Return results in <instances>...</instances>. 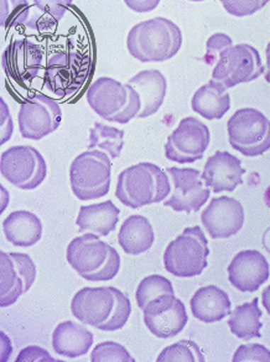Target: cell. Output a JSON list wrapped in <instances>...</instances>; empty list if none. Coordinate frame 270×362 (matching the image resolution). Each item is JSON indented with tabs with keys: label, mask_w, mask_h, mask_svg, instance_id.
<instances>
[{
	"label": "cell",
	"mask_w": 270,
	"mask_h": 362,
	"mask_svg": "<svg viewBox=\"0 0 270 362\" xmlns=\"http://www.w3.org/2000/svg\"><path fill=\"white\" fill-rule=\"evenodd\" d=\"M127 46L129 54L142 64L164 62L181 49V30L167 18L142 21L129 31Z\"/></svg>",
	"instance_id": "6da1fadb"
},
{
	"label": "cell",
	"mask_w": 270,
	"mask_h": 362,
	"mask_svg": "<svg viewBox=\"0 0 270 362\" xmlns=\"http://www.w3.org/2000/svg\"><path fill=\"white\" fill-rule=\"evenodd\" d=\"M170 191L167 172L154 163L142 162L119 175L116 196L124 206L137 209L165 201Z\"/></svg>",
	"instance_id": "7a4b0ae2"
},
{
	"label": "cell",
	"mask_w": 270,
	"mask_h": 362,
	"mask_svg": "<svg viewBox=\"0 0 270 362\" xmlns=\"http://www.w3.org/2000/svg\"><path fill=\"white\" fill-rule=\"evenodd\" d=\"M87 102L99 117L118 124H128L142 110L135 89L109 77L99 78L89 86Z\"/></svg>",
	"instance_id": "3957f363"
},
{
	"label": "cell",
	"mask_w": 270,
	"mask_h": 362,
	"mask_svg": "<svg viewBox=\"0 0 270 362\" xmlns=\"http://www.w3.org/2000/svg\"><path fill=\"white\" fill-rule=\"evenodd\" d=\"M112 162L106 152L89 150L74 158L69 167V183L79 201H94L108 194Z\"/></svg>",
	"instance_id": "277c9868"
},
{
	"label": "cell",
	"mask_w": 270,
	"mask_h": 362,
	"mask_svg": "<svg viewBox=\"0 0 270 362\" xmlns=\"http://www.w3.org/2000/svg\"><path fill=\"white\" fill-rule=\"evenodd\" d=\"M210 256L208 241L200 226L186 228L175 240L167 245L164 266L169 274L181 279L196 277L206 269Z\"/></svg>",
	"instance_id": "5b68a950"
},
{
	"label": "cell",
	"mask_w": 270,
	"mask_h": 362,
	"mask_svg": "<svg viewBox=\"0 0 270 362\" xmlns=\"http://www.w3.org/2000/svg\"><path fill=\"white\" fill-rule=\"evenodd\" d=\"M91 59L77 51H60L50 57L45 69V87L57 97H71L89 79Z\"/></svg>",
	"instance_id": "8992f818"
},
{
	"label": "cell",
	"mask_w": 270,
	"mask_h": 362,
	"mask_svg": "<svg viewBox=\"0 0 270 362\" xmlns=\"http://www.w3.org/2000/svg\"><path fill=\"white\" fill-rule=\"evenodd\" d=\"M227 132L231 146L244 156H261L270 148V120L257 109L237 110L227 122Z\"/></svg>",
	"instance_id": "52a82bcc"
},
{
	"label": "cell",
	"mask_w": 270,
	"mask_h": 362,
	"mask_svg": "<svg viewBox=\"0 0 270 362\" xmlns=\"http://www.w3.org/2000/svg\"><path fill=\"white\" fill-rule=\"evenodd\" d=\"M266 74L258 49L248 44L235 45L220 56L212 79L225 88L248 83Z\"/></svg>",
	"instance_id": "ba28073f"
},
{
	"label": "cell",
	"mask_w": 270,
	"mask_h": 362,
	"mask_svg": "<svg viewBox=\"0 0 270 362\" xmlns=\"http://www.w3.org/2000/svg\"><path fill=\"white\" fill-rule=\"evenodd\" d=\"M0 172L13 186L31 191L45 181L47 167L44 157L35 147L14 146L1 153Z\"/></svg>",
	"instance_id": "9c48e42d"
},
{
	"label": "cell",
	"mask_w": 270,
	"mask_h": 362,
	"mask_svg": "<svg viewBox=\"0 0 270 362\" xmlns=\"http://www.w3.org/2000/svg\"><path fill=\"white\" fill-rule=\"evenodd\" d=\"M211 142L210 129L193 117L182 119L167 137L165 156L177 163H193L201 160Z\"/></svg>",
	"instance_id": "30bf717a"
},
{
	"label": "cell",
	"mask_w": 270,
	"mask_h": 362,
	"mask_svg": "<svg viewBox=\"0 0 270 362\" xmlns=\"http://www.w3.org/2000/svg\"><path fill=\"white\" fill-rule=\"evenodd\" d=\"M18 120L21 136L38 141L57 130L62 112L54 99L36 93L20 104Z\"/></svg>",
	"instance_id": "8fae6325"
},
{
	"label": "cell",
	"mask_w": 270,
	"mask_h": 362,
	"mask_svg": "<svg viewBox=\"0 0 270 362\" xmlns=\"http://www.w3.org/2000/svg\"><path fill=\"white\" fill-rule=\"evenodd\" d=\"M0 307L6 308L31 288L36 279V266L29 255L4 251L0 254Z\"/></svg>",
	"instance_id": "7c38bea8"
},
{
	"label": "cell",
	"mask_w": 270,
	"mask_h": 362,
	"mask_svg": "<svg viewBox=\"0 0 270 362\" xmlns=\"http://www.w3.org/2000/svg\"><path fill=\"white\" fill-rule=\"evenodd\" d=\"M144 323L157 338L170 339L181 333L186 327L185 304L175 294H162L152 300L142 310Z\"/></svg>",
	"instance_id": "4fadbf2b"
},
{
	"label": "cell",
	"mask_w": 270,
	"mask_h": 362,
	"mask_svg": "<svg viewBox=\"0 0 270 362\" xmlns=\"http://www.w3.org/2000/svg\"><path fill=\"white\" fill-rule=\"evenodd\" d=\"M174 182L171 197L164 202V206H170L175 211H198L206 204L211 191L202 180L201 172L196 168H179L169 167Z\"/></svg>",
	"instance_id": "5bb4252c"
},
{
	"label": "cell",
	"mask_w": 270,
	"mask_h": 362,
	"mask_svg": "<svg viewBox=\"0 0 270 362\" xmlns=\"http://www.w3.org/2000/svg\"><path fill=\"white\" fill-rule=\"evenodd\" d=\"M201 221L212 239H228L236 235L244 224V208L231 197L212 198L202 211Z\"/></svg>",
	"instance_id": "9a60e30c"
},
{
	"label": "cell",
	"mask_w": 270,
	"mask_h": 362,
	"mask_svg": "<svg viewBox=\"0 0 270 362\" xmlns=\"http://www.w3.org/2000/svg\"><path fill=\"white\" fill-rule=\"evenodd\" d=\"M43 49L31 40H15L5 49L1 66L16 83L28 84L39 74L43 66Z\"/></svg>",
	"instance_id": "2e32d148"
},
{
	"label": "cell",
	"mask_w": 270,
	"mask_h": 362,
	"mask_svg": "<svg viewBox=\"0 0 270 362\" xmlns=\"http://www.w3.org/2000/svg\"><path fill=\"white\" fill-rule=\"evenodd\" d=\"M116 304L112 287H84L74 294L71 312L81 323L97 328L108 320Z\"/></svg>",
	"instance_id": "e0dca14e"
},
{
	"label": "cell",
	"mask_w": 270,
	"mask_h": 362,
	"mask_svg": "<svg viewBox=\"0 0 270 362\" xmlns=\"http://www.w3.org/2000/svg\"><path fill=\"white\" fill-rule=\"evenodd\" d=\"M228 279L241 292H256L269 279L270 267L264 255L257 250H244L228 266Z\"/></svg>",
	"instance_id": "ac0fdd59"
},
{
	"label": "cell",
	"mask_w": 270,
	"mask_h": 362,
	"mask_svg": "<svg viewBox=\"0 0 270 362\" xmlns=\"http://www.w3.org/2000/svg\"><path fill=\"white\" fill-rule=\"evenodd\" d=\"M111 245L99 239L94 233L74 238L67 246V262L84 277L99 271L109 257Z\"/></svg>",
	"instance_id": "d6986e66"
},
{
	"label": "cell",
	"mask_w": 270,
	"mask_h": 362,
	"mask_svg": "<svg viewBox=\"0 0 270 362\" xmlns=\"http://www.w3.org/2000/svg\"><path fill=\"white\" fill-rule=\"evenodd\" d=\"M246 170L238 157L227 151H217L208 157L202 172V180L213 193L233 192L243 183Z\"/></svg>",
	"instance_id": "ffe728a7"
},
{
	"label": "cell",
	"mask_w": 270,
	"mask_h": 362,
	"mask_svg": "<svg viewBox=\"0 0 270 362\" xmlns=\"http://www.w3.org/2000/svg\"><path fill=\"white\" fill-rule=\"evenodd\" d=\"M135 92L140 97L142 110L137 114V118L144 119L152 117L162 108V103L167 95V78L157 69H145L135 74L129 81Z\"/></svg>",
	"instance_id": "44dd1931"
},
{
	"label": "cell",
	"mask_w": 270,
	"mask_h": 362,
	"mask_svg": "<svg viewBox=\"0 0 270 362\" xmlns=\"http://www.w3.org/2000/svg\"><path fill=\"white\" fill-rule=\"evenodd\" d=\"M192 315L202 323H217L231 315V299L217 286L197 289L190 300Z\"/></svg>",
	"instance_id": "7402d4cb"
},
{
	"label": "cell",
	"mask_w": 270,
	"mask_h": 362,
	"mask_svg": "<svg viewBox=\"0 0 270 362\" xmlns=\"http://www.w3.org/2000/svg\"><path fill=\"white\" fill-rule=\"evenodd\" d=\"M92 344L94 334L71 320L60 323L52 333V349L64 358L84 356L91 350Z\"/></svg>",
	"instance_id": "603a6c76"
},
{
	"label": "cell",
	"mask_w": 270,
	"mask_h": 362,
	"mask_svg": "<svg viewBox=\"0 0 270 362\" xmlns=\"http://www.w3.org/2000/svg\"><path fill=\"white\" fill-rule=\"evenodd\" d=\"M5 239L19 247H30L43 236V223L34 213L13 211L3 221Z\"/></svg>",
	"instance_id": "cb8c5ba5"
},
{
	"label": "cell",
	"mask_w": 270,
	"mask_h": 362,
	"mask_svg": "<svg viewBox=\"0 0 270 362\" xmlns=\"http://www.w3.org/2000/svg\"><path fill=\"white\" fill-rule=\"evenodd\" d=\"M192 110L207 120H220L231 109V97L216 81H210L196 90L191 100Z\"/></svg>",
	"instance_id": "d4e9b609"
},
{
	"label": "cell",
	"mask_w": 270,
	"mask_h": 362,
	"mask_svg": "<svg viewBox=\"0 0 270 362\" xmlns=\"http://www.w3.org/2000/svg\"><path fill=\"white\" fill-rule=\"evenodd\" d=\"M119 211L112 201L79 208L76 224L79 231H91L96 235L107 236L116 230L119 221Z\"/></svg>",
	"instance_id": "484cf974"
},
{
	"label": "cell",
	"mask_w": 270,
	"mask_h": 362,
	"mask_svg": "<svg viewBox=\"0 0 270 362\" xmlns=\"http://www.w3.org/2000/svg\"><path fill=\"white\" fill-rule=\"evenodd\" d=\"M154 241L155 234L152 223L145 216H129L119 230L118 244L125 254H144L152 249Z\"/></svg>",
	"instance_id": "4316f807"
},
{
	"label": "cell",
	"mask_w": 270,
	"mask_h": 362,
	"mask_svg": "<svg viewBox=\"0 0 270 362\" xmlns=\"http://www.w3.org/2000/svg\"><path fill=\"white\" fill-rule=\"evenodd\" d=\"M263 313L259 309V298L242 304L232 310L231 317L227 320L233 335L241 340L261 338V318Z\"/></svg>",
	"instance_id": "83f0119b"
},
{
	"label": "cell",
	"mask_w": 270,
	"mask_h": 362,
	"mask_svg": "<svg viewBox=\"0 0 270 362\" xmlns=\"http://www.w3.org/2000/svg\"><path fill=\"white\" fill-rule=\"evenodd\" d=\"M71 3V0L34 1L33 5H30L29 19L25 25L35 31L51 30L64 18V13L69 9Z\"/></svg>",
	"instance_id": "f1b7e54d"
},
{
	"label": "cell",
	"mask_w": 270,
	"mask_h": 362,
	"mask_svg": "<svg viewBox=\"0 0 270 362\" xmlns=\"http://www.w3.org/2000/svg\"><path fill=\"white\" fill-rule=\"evenodd\" d=\"M124 146V132L117 127H108L106 124L96 122L89 134V150L99 148L107 152L113 160L122 153Z\"/></svg>",
	"instance_id": "f546056e"
},
{
	"label": "cell",
	"mask_w": 270,
	"mask_h": 362,
	"mask_svg": "<svg viewBox=\"0 0 270 362\" xmlns=\"http://www.w3.org/2000/svg\"><path fill=\"white\" fill-rule=\"evenodd\" d=\"M167 293L175 294L171 281H169L167 277L160 274L147 276L137 286V293H135L137 307L144 310L152 300L157 299L162 294Z\"/></svg>",
	"instance_id": "4dcf8cb0"
},
{
	"label": "cell",
	"mask_w": 270,
	"mask_h": 362,
	"mask_svg": "<svg viewBox=\"0 0 270 362\" xmlns=\"http://www.w3.org/2000/svg\"><path fill=\"white\" fill-rule=\"evenodd\" d=\"M157 362H205L206 358L201 349L191 340H181L162 350L157 356Z\"/></svg>",
	"instance_id": "1f68e13d"
},
{
	"label": "cell",
	"mask_w": 270,
	"mask_h": 362,
	"mask_svg": "<svg viewBox=\"0 0 270 362\" xmlns=\"http://www.w3.org/2000/svg\"><path fill=\"white\" fill-rule=\"evenodd\" d=\"M112 289L116 296V304L108 320H106L103 324L97 327V329L102 332H117L119 329L123 328L132 314V304L128 296L116 287H112Z\"/></svg>",
	"instance_id": "d6a6232c"
},
{
	"label": "cell",
	"mask_w": 270,
	"mask_h": 362,
	"mask_svg": "<svg viewBox=\"0 0 270 362\" xmlns=\"http://www.w3.org/2000/svg\"><path fill=\"white\" fill-rule=\"evenodd\" d=\"M92 362H134L133 356L123 345L114 341H104L94 349L91 355Z\"/></svg>",
	"instance_id": "836d02e7"
},
{
	"label": "cell",
	"mask_w": 270,
	"mask_h": 362,
	"mask_svg": "<svg viewBox=\"0 0 270 362\" xmlns=\"http://www.w3.org/2000/svg\"><path fill=\"white\" fill-rule=\"evenodd\" d=\"M119 269H120V256L117 252V250L111 246L109 257L106 261V264L99 271H96L94 274H86L82 279H86V281H91V282L111 281L118 274Z\"/></svg>",
	"instance_id": "e575fe53"
},
{
	"label": "cell",
	"mask_w": 270,
	"mask_h": 362,
	"mask_svg": "<svg viewBox=\"0 0 270 362\" xmlns=\"http://www.w3.org/2000/svg\"><path fill=\"white\" fill-rule=\"evenodd\" d=\"M233 41L226 34L212 35L210 39L207 40L206 54L202 57V61L208 66L217 64V61L227 49L233 46Z\"/></svg>",
	"instance_id": "d590c367"
},
{
	"label": "cell",
	"mask_w": 270,
	"mask_h": 362,
	"mask_svg": "<svg viewBox=\"0 0 270 362\" xmlns=\"http://www.w3.org/2000/svg\"><path fill=\"white\" fill-rule=\"evenodd\" d=\"M233 362L263 361L270 362V351L261 344H247L237 349Z\"/></svg>",
	"instance_id": "8d00e7d4"
},
{
	"label": "cell",
	"mask_w": 270,
	"mask_h": 362,
	"mask_svg": "<svg viewBox=\"0 0 270 362\" xmlns=\"http://www.w3.org/2000/svg\"><path fill=\"white\" fill-rule=\"evenodd\" d=\"M222 4L230 14L235 15V16H247V15L254 14L264 5L268 4V1H228V0H225V1H222Z\"/></svg>",
	"instance_id": "74e56055"
},
{
	"label": "cell",
	"mask_w": 270,
	"mask_h": 362,
	"mask_svg": "<svg viewBox=\"0 0 270 362\" xmlns=\"http://www.w3.org/2000/svg\"><path fill=\"white\" fill-rule=\"evenodd\" d=\"M15 361H55V358H51L50 354L45 351V349L39 346H29L19 354V356Z\"/></svg>",
	"instance_id": "f35d334b"
},
{
	"label": "cell",
	"mask_w": 270,
	"mask_h": 362,
	"mask_svg": "<svg viewBox=\"0 0 270 362\" xmlns=\"http://www.w3.org/2000/svg\"><path fill=\"white\" fill-rule=\"evenodd\" d=\"M0 105H1V139H0V144L3 145L5 142L9 140L14 127H13V120L10 118L9 110L5 104L3 98L0 99Z\"/></svg>",
	"instance_id": "ab89813d"
},
{
	"label": "cell",
	"mask_w": 270,
	"mask_h": 362,
	"mask_svg": "<svg viewBox=\"0 0 270 362\" xmlns=\"http://www.w3.org/2000/svg\"><path fill=\"white\" fill-rule=\"evenodd\" d=\"M261 303H263V307L266 308V312H268V314L270 315V284L263 291V294H261Z\"/></svg>",
	"instance_id": "60d3db41"
},
{
	"label": "cell",
	"mask_w": 270,
	"mask_h": 362,
	"mask_svg": "<svg viewBox=\"0 0 270 362\" xmlns=\"http://www.w3.org/2000/svg\"><path fill=\"white\" fill-rule=\"evenodd\" d=\"M266 67H268V71H266V74H264V76H266V81L268 82V83H270V42L268 44V46H266Z\"/></svg>",
	"instance_id": "b9f144b4"
}]
</instances>
